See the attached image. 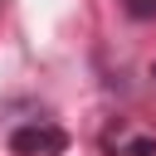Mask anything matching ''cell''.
<instances>
[{
    "label": "cell",
    "mask_w": 156,
    "mask_h": 156,
    "mask_svg": "<svg viewBox=\"0 0 156 156\" xmlns=\"http://www.w3.org/2000/svg\"><path fill=\"white\" fill-rule=\"evenodd\" d=\"M151 78H156V63H151Z\"/></svg>",
    "instance_id": "cell-4"
},
{
    "label": "cell",
    "mask_w": 156,
    "mask_h": 156,
    "mask_svg": "<svg viewBox=\"0 0 156 156\" xmlns=\"http://www.w3.org/2000/svg\"><path fill=\"white\" fill-rule=\"evenodd\" d=\"M10 151L15 156H63L68 151V132L58 122H20L10 132Z\"/></svg>",
    "instance_id": "cell-1"
},
{
    "label": "cell",
    "mask_w": 156,
    "mask_h": 156,
    "mask_svg": "<svg viewBox=\"0 0 156 156\" xmlns=\"http://www.w3.org/2000/svg\"><path fill=\"white\" fill-rule=\"evenodd\" d=\"M127 156H156V141H151V136H136V141L127 146Z\"/></svg>",
    "instance_id": "cell-3"
},
{
    "label": "cell",
    "mask_w": 156,
    "mask_h": 156,
    "mask_svg": "<svg viewBox=\"0 0 156 156\" xmlns=\"http://www.w3.org/2000/svg\"><path fill=\"white\" fill-rule=\"evenodd\" d=\"M117 5H122V15L136 20V24H151V20H156V0H117Z\"/></svg>",
    "instance_id": "cell-2"
}]
</instances>
